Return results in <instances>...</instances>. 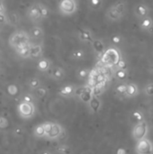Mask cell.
I'll return each instance as SVG.
<instances>
[{"instance_id":"1","label":"cell","mask_w":153,"mask_h":154,"mask_svg":"<svg viewBox=\"0 0 153 154\" xmlns=\"http://www.w3.org/2000/svg\"><path fill=\"white\" fill-rule=\"evenodd\" d=\"M127 3L125 1H117L111 5L106 12V17L110 22H118L125 15Z\"/></svg>"},{"instance_id":"2","label":"cell","mask_w":153,"mask_h":154,"mask_svg":"<svg viewBox=\"0 0 153 154\" xmlns=\"http://www.w3.org/2000/svg\"><path fill=\"white\" fill-rule=\"evenodd\" d=\"M8 42H9V45L14 51H16L20 48H23L24 46H27L31 43L29 34L25 31H15V32H14L10 35Z\"/></svg>"},{"instance_id":"3","label":"cell","mask_w":153,"mask_h":154,"mask_svg":"<svg viewBox=\"0 0 153 154\" xmlns=\"http://www.w3.org/2000/svg\"><path fill=\"white\" fill-rule=\"evenodd\" d=\"M121 58L122 57H121L119 51L115 48L110 47V48L106 49L105 51V52L102 54L101 62L103 63V65H105V67L114 66V65L115 66Z\"/></svg>"},{"instance_id":"4","label":"cell","mask_w":153,"mask_h":154,"mask_svg":"<svg viewBox=\"0 0 153 154\" xmlns=\"http://www.w3.org/2000/svg\"><path fill=\"white\" fill-rule=\"evenodd\" d=\"M149 134V125L146 121L135 124L132 130V137L134 141L139 142L144 138H147Z\"/></svg>"},{"instance_id":"5","label":"cell","mask_w":153,"mask_h":154,"mask_svg":"<svg viewBox=\"0 0 153 154\" xmlns=\"http://www.w3.org/2000/svg\"><path fill=\"white\" fill-rule=\"evenodd\" d=\"M58 8L62 15L69 16L74 14L78 10V2L75 0H62L59 2Z\"/></svg>"},{"instance_id":"6","label":"cell","mask_w":153,"mask_h":154,"mask_svg":"<svg viewBox=\"0 0 153 154\" xmlns=\"http://www.w3.org/2000/svg\"><path fill=\"white\" fill-rule=\"evenodd\" d=\"M17 112L23 119H30L35 115V105L32 103H25L21 101L17 106Z\"/></svg>"},{"instance_id":"7","label":"cell","mask_w":153,"mask_h":154,"mask_svg":"<svg viewBox=\"0 0 153 154\" xmlns=\"http://www.w3.org/2000/svg\"><path fill=\"white\" fill-rule=\"evenodd\" d=\"M136 154H153V143L148 138H144L136 143Z\"/></svg>"},{"instance_id":"8","label":"cell","mask_w":153,"mask_h":154,"mask_svg":"<svg viewBox=\"0 0 153 154\" xmlns=\"http://www.w3.org/2000/svg\"><path fill=\"white\" fill-rule=\"evenodd\" d=\"M150 14H151V7L145 3H138L133 7V14L139 20L150 16Z\"/></svg>"},{"instance_id":"9","label":"cell","mask_w":153,"mask_h":154,"mask_svg":"<svg viewBox=\"0 0 153 154\" xmlns=\"http://www.w3.org/2000/svg\"><path fill=\"white\" fill-rule=\"evenodd\" d=\"M75 96L78 97V98L82 102H84L86 104H88V102L93 97L92 88L88 87L87 85L84 86V87H81V88H77L76 91H75Z\"/></svg>"},{"instance_id":"10","label":"cell","mask_w":153,"mask_h":154,"mask_svg":"<svg viewBox=\"0 0 153 154\" xmlns=\"http://www.w3.org/2000/svg\"><path fill=\"white\" fill-rule=\"evenodd\" d=\"M26 16L28 17L29 20H31L32 23H35V22H40L41 20H42L41 14H40V12H39V9L37 7V5L36 3H33L26 10Z\"/></svg>"},{"instance_id":"11","label":"cell","mask_w":153,"mask_h":154,"mask_svg":"<svg viewBox=\"0 0 153 154\" xmlns=\"http://www.w3.org/2000/svg\"><path fill=\"white\" fill-rule=\"evenodd\" d=\"M78 37L80 42L85 43H91L95 39L94 32L89 28H83L79 30L78 32Z\"/></svg>"},{"instance_id":"12","label":"cell","mask_w":153,"mask_h":154,"mask_svg":"<svg viewBox=\"0 0 153 154\" xmlns=\"http://www.w3.org/2000/svg\"><path fill=\"white\" fill-rule=\"evenodd\" d=\"M63 134V127L61 126L60 124L59 123H52V127L50 132V134L46 136L47 139L49 140H58L61 134Z\"/></svg>"},{"instance_id":"13","label":"cell","mask_w":153,"mask_h":154,"mask_svg":"<svg viewBox=\"0 0 153 154\" xmlns=\"http://www.w3.org/2000/svg\"><path fill=\"white\" fill-rule=\"evenodd\" d=\"M139 26L142 31L148 33H153V19L151 16H147L140 20Z\"/></svg>"},{"instance_id":"14","label":"cell","mask_w":153,"mask_h":154,"mask_svg":"<svg viewBox=\"0 0 153 154\" xmlns=\"http://www.w3.org/2000/svg\"><path fill=\"white\" fill-rule=\"evenodd\" d=\"M29 37L31 40H41L44 36V30L40 25H34L30 29L29 32Z\"/></svg>"},{"instance_id":"15","label":"cell","mask_w":153,"mask_h":154,"mask_svg":"<svg viewBox=\"0 0 153 154\" xmlns=\"http://www.w3.org/2000/svg\"><path fill=\"white\" fill-rule=\"evenodd\" d=\"M42 56V45L40 43H31L30 45V58L41 59Z\"/></svg>"},{"instance_id":"16","label":"cell","mask_w":153,"mask_h":154,"mask_svg":"<svg viewBox=\"0 0 153 154\" xmlns=\"http://www.w3.org/2000/svg\"><path fill=\"white\" fill-rule=\"evenodd\" d=\"M92 48L94 50V51L98 55V56H102V54L105 52L106 51V45L105 42H103V40L98 39V38H95L94 41L91 42Z\"/></svg>"},{"instance_id":"17","label":"cell","mask_w":153,"mask_h":154,"mask_svg":"<svg viewBox=\"0 0 153 154\" xmlns=\"http://www.w3.org/2000/svg\"><path fill=\"white\" fill-rule=\"evenodd\" d=\"M6 19L7 23L12 26H17L21 23V15L18 12L16 11H11L6 14Z\"/></svg>"},{"instance_id":"18","label":"cell","mask_w":153,"mask_h":154,"mask_svg":"<svg viewBox=\"0 0 153 154\" xmlns=\"http://www.w3.org/2000/svg\"><path fill=\"white\" fill-rule=\"evenodd\" d=\"M50 76L53 80L60 81V80H63L64 78L66 77V71L61 67H55L51 69Z\"/></svg>"},{"instance_id":"19","label":"cell","mask_w":153,"mask_h":154,"mask_svg":"<svg viewBox=\"0 0 153 154\" xmlns=\"http://www.w3.org/2000/svg\"><path fill=\"white\" fill-rule=\"evenodd\" d=\"M139 94H140V88L137 84L133 83V82H130L127 84L125 97H128V98L136 97L137 96H139Z\"/></svg>"},{"instance_id":"20","label":"cell","mask_w":153,"mask_h":154,"mask_svg":"<svg viewBox=\"0 0 153 154\" xmlns=\"http://www.w3.org/2000/svg\"><path fill=\"white\" fill-rule=\"evenodd\" d=\"M76 88H75V86H73V85H70V84L65 85L60 89L59 95L63 97H71L75 96Z\"/></svg>"},{"instance_id":"21","label":"cell","mask_w":153,"mask_h":154,"mask_svg":"<svg viewBox=\"0 0 153 154\" xmlns=\"http://www.w3.org/2000/svg\"><path fill=\"white\" fill-rule=\"evenodd\" d=\"M51 61L47 58H41L37 61V69L41 72H47L50 69Z\"/></svg>"},{"instance_id":"22","label":"cell","mask_w":153,"mask_h":154,"mask_svg":"<svg viewBox=\"0 0 153 154\" xmlns=\"http://www.w3.org/2000/svg\"><path fill=\"white\" fill-rule=\"evenodd\" d=\"M88 106L89 109L93 112V113H97L101 107H102V101L99 97H92L91 100L88 102Z\"/></svg>"},{"instance_id":"23","label":"cell","mask_w":153,"mask_h":154,"mask_svg":"<svg viewBox=\"0 0 153 154\" xmlns=\"http://www.w3.org/2000/svg\"><path fill=\"white\" fill-rule=\"evenodd\" d=\"M105 2L103 0H90L87 3V6L89 10L98 11L104 6Z\"/></svg>"},{"instance_id":"24","label":"cell","mask_w":153,"mask_h":154,"mask_svg":"<svg viewBox=\"0 0 153 154\" xmlns=\"http://www.w3.org/2000/svg\"><path fill=\"white\" fill-rule=\"evenodd\" d=\"M35 97V98H39V99H42V98H45L48 94H49V90L48 88L45 87V86H41L40 88H38L36 90L33 91L32 93Z\"/></svg>"},{"instance_id":"25","label":"cell","mask_w":153,"mask_h":154,"mask_svg":"<svg viewBox=\"0 0 153 154\" xmlns=\"http://www.w3.org/2000/svg\"><path fill=\"white\" fill-rule=\"evenodd\" d=\"M70 58L74 60H83L86 59V52L82 49H76L70 53Z\"/></svg>"},{"instance_id":"26","label":"cell","mask_w":153,"mask_h":154,"mask_svg":"<svg viewBox=\"0 0 153 154\" xmlns=\"http://www.w3.org/2000/svg\"><path fill=\"white\" fill-rule=\"evenodd\" d=\"M27 86L32 91H34V90H36L38 88H40L41 86V81L38 77H33V78H31L28 80Z\"/></svg>"},{"instance_id":"27","label":"cell","mask_w":153,"mask_h":154,"mask_svg":"<svg viewBox=\"0 0 153 154\" xmlns=\"http://www.w3.org/2000/svg\"><path fill=\"white\" fill-rule=\"evenodd\" d=\"M30 45H31V43L27 46H24L23 48L16 50L15 52L22 59H29L30 58Z\"/></svg>"},{"instance_id":"28","label":"cell","mask_w":153,"mask_h":154,"mask_svg":"<svg viewBox=\"0 0 153 154\" xmlns=\"http://www.w3.org/2000/svg\"><path fill=\"white\" fill-rule=\"evenodd\" d=\"M105 87H106V83H101V84H96L93 88H92V95L94 97H99L104 90H105Z\"/></svg>"},{"instance_id":"29","label":"cell","mask_w":153,"mask_h":154,"mask_svg":"<svg viewBox=\"0 0 153 154\" xmlns=\"http://www.w3.org/2000/svg\"><path fill=\"white\" fill-rule=\"evenodd\" d=\"M55 152L57 154H72V150L68 144H60L56 147Z\"/></svg>"},{"instance_id":"30","label":"cell","mask_w":153,"mask_h":154,"mask_svg":"<svg viewBox=\"0 0 153 154\" xmlns=\"http://www.w3.org/2000/svg\"><path fill=\"white\" fill-rule=\"evenodd\" d=\"M36 5H37V7L39 9V12H40V14H41V18L42 19L47 18L50 15V10H49L48 6L45 5L42 3H36Z\"/></svg>"},{"instance_id":"31","label":"cell","mask_w":153,"mask_h":154,"mask_svg":"<svg viewBox=\"0 0 153 154\" xmlns=\"http://www.w3.org/2000/svg\"><path fill=\"white\" fill-rule=\"evenodd\" d=\"M33 136L36 137V138H45V131H44V128H43V125L42 124H40L38 125H36L33 129Z\"/></svg>"},{"instance_id":"32","label":"cell","mask_w":153,"mask_h":154,"mask_svg":"<svg viewBox=\"0 0 153 154\" xmlns=\"http://www.w3.org/2000/svg\"><path fill=\"white\" fill-rule=\"evenodd\" d=\"M132 118H133V120L136 124L145 121L144 114H143L141 110H138V109H137V110H134V111L132 113Z\"/></svg>"},{"instance_id":"33","label":"cell","mask_w":153,"mask_h":154,"mask_svg":"<svg viewBox=\"0 0 153 154\" xmlns=\"http://www.w3.org/2000/svg\"><path fill=\"white\" fill-rule=\"evenodd\" d=\"M90 69H87V68H82V69H79L78 71H77V77L78 79H88L89 77V74H90Z\"/></svg>"},{"instance_id":"34","label":"cell","mask_w":153,"mask_h":154,"mask_svg":"<svg viewBox=\"0 0 153 154\" xmlns=\"http://www.w3.org/2000/svg\"><path fill=\"white\" fill-rule=\"evenodd\" d=\"M35 97L32 93L31 92H26L24 94H23L22 96V98H21V101L22 102H25V103H32L34 104L35 102Z\"/></svg>"},{"instance_id":"35","label":"cell","mask_w":153,"mask_h":154,"mask_svg":"<svg viewBox=\"0 0 153 154\" xmlns=\"http://www.w3.org/2000/svg\"><path fill=\"white\" fill-rule=\"evenodd\" d=\"M143 95L148 97H153V82L147 83L142 89Z\"/></svg>"},{"instance_id":"36","label":"cell","mask_w":153,"mask_h":154,"mask_svg":"<svg viewBox=\"0 0 153 154\" xmlns=\"http://www.w3.org/2000/svg\"><path fill=\"white\" fill-rule=\"evenodd\" d=\"M111 42L115 45V46H118V45H121L123 42H124V37L121 35V34H118V33H115V34H113L111 36Z\"/></svg>"},{"instance_id":"37","label":"cell","mask_w":153,"mask_h":154,"mask_svg":"<svg viewBox=\"0 0 153 154\" xmlns=\"http://www.w3.org/2000/svg\"><path fill=\"white\" fill-rule=\"evenodd\" d=\"M115 77L119 80H125L128 78V70H120L115 69Z\"/></svg>"},{"instance_id":"38","label":"cell","mask_w":153,"mask_h":154,"mask_svg":"<svg viewBox=\"0 0 153 154\" xmlns=\"http://www.w3.org/2000/svg\"><path fill=\"white\" fill-rule=\"evenodd\" d=\"M126 89H127V84L125 83H122L116 86L115 88V92L116 94H118L119 96H124L125 97L126 95Z\"/></svg>"},{"instance_id":"39","label":"cell","mask_w":153,"mask_h":154,"mask_svg":"<svg viewBox=\"0 0 153 154\" xmlns=\"http://www.w3.org/2000/svg\"><path fill=\"white\" fill-rule=\"evenodd\" d=\"M9 127V120L5 116H0V130H5Z\"/></svg>"},{"instance_id":"40","label":"cell","mask_w":153,"mask_h":154,"mask_svg":"<svg viewBox=\"0 0 153 154\" xmlns=\"http://www.w3.org/2000/svg\"><path fill=\"white\" fill-rule=\"evenodd\" d=\"M115 68H116V69H120V70H128L127 63H126L125 60L123 59V58H121V59L119 60V61L116 63Z\"/></svg>"},{"instance_id":"41","label":"cell","mask_w":153,"mask_h":154,"mask_svg":"<svg viewBox=\"0 0 153 154\" xmlns=\"http://www.w3.org/2000/svg\"><path fill=\"white\" fill-rule=\"evenodd\" d=\"M7 92L10 96H16L18 94V87L16 85H9L7 86Z\"/></svg>"},{"instance_id":"42","label":"cell","mask_w":153,"mask_h":154,"mask_svg":"<svg viewBox=\"0 0 153 154\" xmlns=\"http://www.w3.org/2000/svg\"><path fill=\"white\" fill-rule=\"evenodd\" d=\"M43 125V128H44V131H45V135L47 136L50 130H51V127H52V122H45V123H42ZM45 136V138H46Z\"/></svg>"},{"instance_id":"43","label":"cell","mask_w":153,"mask_h":154,"mask_svg":"<svg viewBox=\"0 0 153 154\" xmlns=\"http://www.w3.org/2000/svg\"><path fill=\"white\" fill-rule=\"evenodd\" d=\"M7 23L6 13H0V24H4Z\"/></svg>"},{"instance_id":"44","label":"cell","mask_w":153,"mask_h":154,"mask_svg":"<svg viewBox=\"0 0 153 154\" xmlns=\"http://www.w3.org/2000/svg\"><path fill=\"white\" fill-rule=\"evenodd\" d=\"M14 134L16 136H21L23 134V129L22 127H16L14 129Z\"/></svg>"},{"instance_id":"45","label":"cell","mask_w":153,"mask_h":154,"mask_svg":"<svg viewBox=\"0 0 153 154\" xmlns=\"http://www.w3.org/2000/svg\"><path fill=\"white\" fill-rule=\"evenodd\" d=\"M0 13H6V7L3 1H0Z\"/></svg>"},{"instance_id":"46","label":"cell","mask_w":153,"mask_h":154,"mask_svg":"<svg viewBox=\"0 0 153 154\" xmlns=\"http://www.w3.org/2000/svg\"><path fill=\"white\" fill-rule=\"evenodd\" d=\"M41 154H53L50 151H48V150H45V151H42Z\"/></svg>"},{"instance_id":"47","label":"cell","mask_w":153,"mask_h":154,"mask_svg":"<svg viewBox=\"0 0 153 154\" xmlns=\"http://www.w3.org/2000/svg\"><path fill=\"white\" fill-rule=\"evenodd\" d=\"M150 69H151V70L153 72V62L151 64V66H150Z\"/></svg>"}]
</instances>
